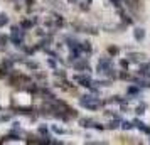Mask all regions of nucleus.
<instances>
[{
  "label": "nucleus",
  "instance_id": "1",
  "mask_svg": "<svg viewBox=\"0 0 150 145\" xmlns=\"http://www.w3.org/2000/svg\"><path fill=\"white\" fill-rule=\"evenodd\" d=\"M30 79L27 76H24V74H15L12 79H10V83L14 84V86H24V84H27Z\"/></svg>",
  "mask_w": 150,
  "mask_h": 145
},
{
  "label": "nucleus",
  "instance_id": "2",
  "mask_svg": "<svg viewBox=\"0 0 150 145\" xmlns=\"http://www.w3.org/2000/svg\"><path fill=\"white\" fill-rule=\"evenodd\" d=\"M2 68L5 69V71H10V69L14 68V61L12 59H5V61L2 62Z\"/></svg>",
  "mask_w": 150,
  "mask_h": 145
},
{
  "label": "nucleus",
  "instance_id": "3",
  "mask_svg": "<svg viewBox=\"0 0 150 145\" xmlns=\"http://www.w3.org/2000/svg\"><path fill=\"white\" fill-rule=\"evenodd\" d=\"M32 25H34V22H32V19H30V21H22L21 29H24V30H27V29H30Z\"/></svg>",
  "mask_w": 150,
  "mask_h": 145
},
{
  "label": "nucleus",
  "instance_id": "4",
  "mask_svg": "<svg viewBox=\"0 0 150 145\" xmlns=\"http://www.w3.org/2000/svg\"><path fill=\"white\" fill-rule=\"evenodd\" d=\"M7 22H8L7 15H5V14H0V27H4V25H7Z\"/></svg>",
  "mask_w": 150,
  "mask_h": 145
},
{
  "label": "nucleus",
  "instance_id": "5",
  "mask_svg": "<svg viewBox=\"0 0 150 145\" xmlns=\"http://www.w3.org/2000/svg\"><path fill=\"white\" fill-rule=\"evenodd\" d=\"M8 42V37L5 34H0V46H7Z\"/></svg>",
  "mask_w": 150,
  "mask_h": 145
},
{
  "label": "nucleus",
  "instance_id": "6",
  "mask_svg": "<svg viewBox=\"0 0 150 145\" xmlns=\"http://www.w3.org/2000/svg\"><path fill=\"white\" fill-rule=\"evenodd\" d=\"M25 64H27V68H30V69H37V68H39V66H37L35 62H32V61H27Z\"/></svg>",
  "mask_w": 150,
  "mask_h": 145
},
{
  "label": "nucleus",
  "instance_id": "7",
  "mask_svg": "<svg viewBox=\"0 0 150 145\" xmlns=\"http://www.w3.org/2000/svg\"><path fill=\"white\" fill-rule=\"evenodd\" d=\"M8 120V115H2V117H0V122H7Z\"/></svg>",
  "mask_w": 150,
  "mask_h": 145
},
{
  "label": "nucleus",
  "instance_id": "8",
  "mask_svg": "<svg viewBox=\"0 0 150 145\" xmlns=\"http://www.w3.org/2000/svg\"><path fill=\"white\" fill-rule=\"evenodd\" d=\"M39 132H41V133H47V130H46V127H39Z\"/></svg>",
  "mask_w": 150,
  "mask_h": 145
},
{
  "label": "nucleus",
  "instance_id": "9",
  "mask_svg": "<svg viewBox=\"0 0 150 145\" xmlns=\"http://www.w3.org/2000/svg\"><path fill=\"white\" fill-rule=\"evenodd\" d=\"M0 74H2V69H0Z\"/></svg>",
  "mask_w": 150,
  "mask_h": 145
}]
</instances>
